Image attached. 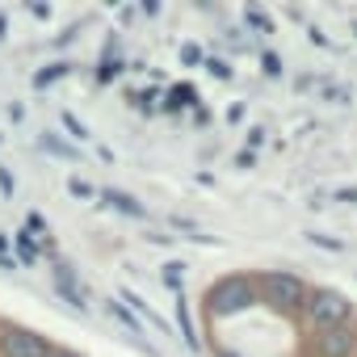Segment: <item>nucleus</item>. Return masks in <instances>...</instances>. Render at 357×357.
<instances>
[{
  "mask_svg": "<svg viewBox=\"0 0 357 357\" xmlns=\"http://www.w3.org/2000/svg\"><path fill=\"white\" fill-rule=\"evenodd\" d=\"M257 303H261V286H257L252 273H227V278H219V282L206 290V298H202V307H206L211 319L240 315V311H248V307H257Z\"/></svg>",
  "mask_w": 357,
  "mask_h": 357,
  "instance_id": "obj_1",
  "label": "nucleus"
},
{
  "mask_svg": "<svg viewBox=\"0 0 357 357\" xmlns=\"http://www.w3.org/2000/svg\"><path fill=\"white\" fill-rule=\"evenodd\" d=\"M298 315H303V324H307L311 332H324V328H336V324L353 319V303H349V294H340L336 286H315V290H307Z\"/></svg>",
  "mask_w": 357,
  "mask_h": 357,
  "instance_id": "obj_2",
  "label": "nucleus"
},
{
  "mask_svg": "<svg viewBox=\"0 0 357 357\" xmlns=\"http://www.w3.org/2000/svg\"><path fill=\"white\" fill-rule=\"evenodd\" d=\"M257 286H261V303L278 307L282 315H294L303 307V298H307V282L298 273H290V269H269V273L257 278Z\"/></svg>",
  "mask_w": 357,
  "mask_h": 357,
  "instance_id": "obj_3",
  "label": "nucleus"
},
{
  "mask_svg": "<svg viewBox=\"0 0 357 357\" xmlns=\"http://www.w3.org/2000/svg\"><path fill=\"white\" fill-rule=\"evenodd\" d=\"M51 340L30 332V328H17V324H0V357H51Z\"/></svg>",
  "mask_w": 357,
  "mask_h": 357,
  "instance_id": "obj_4",
  "label": "nucleus"
},
{
  "mask_svg": "<svg viewBox=\"0 0 357 357\" xmlns=\"http://www.w3.org/2000/svg\"><path fill=\"white\" fill-rule=\"evenodd\" d=\"M311 353L315 357H353L357 353V315L336 324V328L311 332Z\"/></svg>",
  "mask_w": 357,
  "mask_h": 357,
  "instance_id": "obj_5",
  "label": "nucleus"
},
{
  "mask_svg": "<svg viewBox=\"0 0 357 357\" xmlns=\"http://www.w3.org/2000/svg\"><path fill=\"white\" fill-rule=\"evenodd\" d=\"M55 290H59V298L72 303L76 311H89V298H84V290H80V282H76V269H72L68 261H55Z\"/></svg>",
  "mask_w": 357,
  "mask_h": 357,
  "instance_id": "obj_6",
  "label": "nucleus"
},
{
  "mask_svg": "<svg viewBox=\"0 0 357 357\" xmlns=\"http://www.w3.org/2000/svg\"><path fill=\"white\" fill-rule=\"evenodd\" d=\"M105 311H109V315H114V319H118V324L130 332V336H135V344H139L143 353H155V349L143 340V324H139V315H130V311H126V303H118V298H105Z\"/></svg>",
  "mask_w": 357,
  "mask_h": 357,
  "instance_id": "obj_7",
  "label": "nucleus"
},
{
  "mask_svg": "<svg viewBox=\"0 0 357 357\" xmlns=\"http://www.w3.org/2000/svg\"><path fill=\"white\" fill-rule=\"evenodd\" d=\"M176 328H181V340H185L190 353L202 349V340H198V332H194V315H190V298H185V294H176Z\"/></svg>",
  "mask_w": 357,
  "mask_h": 357,
  "instance_id": "obj_8",
  "label": "nucleus"
},
{
  "mask_svg": "<svg viewBox=\"0 0 357 357\" xmlns=\"http://www.w3.org/2000/svg\"><path fill=\"white\" fill-rule=\"evenodd\" d=\"M97 194H101L114 211H122V215H130V219H147V211H143L130 194H122V190H97Z\"/></svg>",
  "mask_w": 357,
  "mask_h": 357,
  "instance_id": "obj_9",
  "label": "nucleus"
},
{
  "mask_svg": "<svg viewBox=\"0 0 357 357\" xmlns=\"http://www.w3.org/2000/svg\"><path fill=\"white\" fill-rule=\"evenodd\" d=\"M13 248H17V265H38L43 261V240H34V236H26V231H17V240H13Z\"/></svg>",
  "mask_w": 357,
  "mask_h": 357,
  "instance_id": "obj_10",
  "label": "nucleus"
},
{
  "mask_svg": "<svg viewBox=\"0 0 357 357\" xmlns=\"http://www.w3.org/2000/svg\"><path fill=\"white\" fill-rule=\"evenodd\" d=\"M68 72H72V63H68V59H59V63H51V68H43V72L34 76V89H51V84H55L59 76H68Z\"/></svg>",
  "mask_w": 357,
  "mask_h": 357,
  "instance_id": "obj_11",
  "label": "nucleus"
},
{
  "mask_svg": "<svg viewBox=\"0 0 357 357\" xmlns=\"http://www.w3.org/2000/svg\"><path fill=\"white\" fill-rule=\"evenodd\" d=\"M43 151H51V155H59V160H80V151H76L72 143L55 139V135H43Z\"/></svg>",
  "mask_w": 357,
  "mask_h": 357,
  "instance_id": "obj_12",
  "label": "nucleus"
},
{
  "mask_svg": "<svg viewBox=\"0 0 357 357\" xmlns=\"http://www.w3.org/2000/svg\"><path fill=\"white\" fill-rule=\"evenodd\" d=\"M118 303H130V307H135V311H139L143 319H151V324H160V328L168 332V324H164V319H160V315H155V311H151V307H147V303H143V298L135 294V290H122V298H118Z\"/></svg>",
  "mask_w": 357,
  "mask_h": 357,
  "instance_id": "obj_13",
  "label": "nucleus"
},
{
  "mask_svg": "<svg viewBox=\"0 0 357 357\" xmlns=\"http://www.w3.org/2000/svg\"><path fill=\"white\" fill-rule=\"evenodd\" d=\"M59 122H63V130H68L72 139H80V143L89 139V126H84V122H80V118H76L72 109H63V114H59Z\"/></svg>",
  "mask_w": 357,
  "mask_h": 357,
  "instance_id": "obj_14",
  "label": "nucleus"
},
{
  "mask_svg": "<svg viewBox=\"0 0 357 357\" xmlns=\"http://www.w3.org/2000/svg\"><path fill=\"white\" fill-rule=\"evenodd\" d=\"M22 231H26V236H34V240H47V219H43V211H30Z\"/></svg>",
  "mask_w": 357,
  "mask_h": 357,
  "instance_id": "obj_15",
  "label": "nucleus"
},
{
  "mask_svg": "<svg viewBox=\"0 0 357 357\" xmlns=\"http://www.w3.org/2000/svg\"><path fill=\"white\" fill-rule=\"evenodd\" d=\"M160 278H164V286H168L172 294H185V286H181V265H176V261H172V265H164V273H160Z\"/></svg>",
  "mask_w": 357,
  "mask_h": 357,
  "instance_id": "obj_16",
  "label": "nucleus"
},
{
  "mask_svg": "<svg viewBox=\"0 0 357 357\" xmlns=\"http://www.w3.org/2000/svg\"><path fill=\"white\" fill-rule=\"evenodd\" d=\"M244 22H248V30H265V34L273 30V22H269V13H261V9H252V5L244 9Z\"/></svg>",
  "mask_w": 357,
  "mask_h": 357,
  "instance_id": "obj_17",
  "label": "nucleus"
},
{
  "mask_svg": "<svg viewBox=\"0 0 357 357\" xmlns=\"http://www.w3.org/2000/svg\"><path fill=\"white\" fill-rule=\"evenodd\" d=\"M181 63H185V68H202V63H206V55H202V47H194V43H185V47H181Z\"/></svg>",
  "mask_w": 357,
  "mask_h": 357,
  "instance_id": "obj_18",
  "label": "nucleus"
},
{
  "mask_svg": "<svg viewBox=\"0 0 357 357\" xmlns=\"http://www.w3.org/2000/svg\"><path fill=\"white\" fill-rule=\"evenodd\" d=\"M261 72L278 80V76H282V55H278V51H265V55H261Z\"/></svg>",
  "mask_w": 357,
  "mask_h": 357,
  "instance_id": "obj_19",
  "label": "nucleus"
},
{
  "mask_svg": "<svg viewBox=\"0 0 357 357\" xmlns=\"http://www.w3.org/2000/svg\"><path fill=\"white\" fill-rule=\"evenodd\" d=\"M68 194H72V198H80V202H84V198H93V194H97V190H93V185H89V181H84V176H72V181H68Z\"/></svg>",
  "mask_w": 357,
  "mask_h": 357,
  "instance_id": "obj_20",
  "label": "nucleus"
},
{
  "mask_svg": "<svg viewBox=\"0 0 357 357\" xmlns=\"http://www.w3.org/2000/svg\"><path fill=\"white\" fill-rule=\"evenodd\" d=\"M307 240H311L315 248H328V252H344V244H340V240H332V236H319V231H307Z\"/></svg>",
  "mask_w": 357,
  "mask_h": 357,
  "instance_id": "obj_21",
  "label": "nucleus"
},
{
  "mask_svg": "<svg viewBox=\"0 0 357 357\" xmlns=\"http://www.w3.org/2000/svg\"><path fill=\"white\" fill-rule=\"evenodd\" d=\"M0 194H5V198H13V194H17V181H13V172H9L5 164H0Z\"/></svg>",
  "mask_w": 357,
  "mask_h": 357,
  "instance_id": "obj_22",
  "label": "nucleus"
},
{
  "mask_svg": "<svg viewBox=\"0 0 357 357\" xmlns=\"http://www.w3.org/2000/svg\"><path fill=\"white\" fill-rule=\"evenodd\" d=\"M206 68H211L219 80H231V68H227V63H219V59H206Z\"/></svg>",
  "mask_w": 357,
  "mask_h": 357,
  "instance_id": "obj_23",
  "label": "nucleus"
},
{
  "mask_svg": "<svg viewBox=\"0 0 357 357\" xmlns=\"http://www.w3.org/2000/svg\"><path fill=\"white\" fill-rule=\"evenodd\" d=\"M252 164H257V151H248V147L236 151V168H252Z\"/></svg>",
  "mask_w": 357,
  "mask_h": 357,
  "instance_id": "obj_24",
  "label": "nucleus"
},
{
  "mask_svg": "<svg viewBox=\"0 0 357 357\" xmlns=\"http://www.w3.org/2000/svg\"><path fill=\"white\" fill-rule=\"evenodd\" d=\"M261 143H265V130H261V126H252V130H248V151H257Z\"/></svg>",
  "mask_w": 357,
  "mask_h": 357,
  "instance_id": "obj_25",
  "label": "nucleus"
},
{
  "mask_svg": "<svg viewBox=\"0 0 357 357\" xmlns=\"http://www.w3.org/2000/svg\"><path fill=\"white\" fill-rule=\"evenodd\" d=\"M30 13H34V17H43V22H47V17H51V5H43V0H38V5H30Z\"/></svg>",
  "mask_w": 357,
  "mask_h": 357,
  "instance_id": "obj_26",
  "label": "nucleus"
},
{
  "mask_svg": "<svg viewBox=\"0 0 357 357\" xmlns=\"http://www.w3.org/2000/svg\"><path fill=\"white\" fill-rule=\"evenodd\" d=\"M97 76H101V80H114V76H118V63H105V68H101Z\"/></svg>",
  "mask_w": 357,
  "mask_h": 357,
  "instance_id": "obj_27",
  "label": "nucleus"
},
{
  "mask_svg": "<svg viewBox=\"0 0 357 357\" xmlns=\"http://www.w3.org/2000/svg\"><path fill=\"white\" fill-rule=\"evenodd\" d=\"M51 357H84V353H76V349H51Z\"/></svg>",
  "mask_w": 357,
  "mask_h": 357,
  "instance_id": "obj_28",
  "label": "nucleus"
},
{
  "mask_svg": "<svg viewBox=\"0 0 357 357\" xmlns=\"http://www.w3.org/2000/svg\"><path fill=\"white\" fill-rule=\"evenodd\" d=\"M5 34H9V17H5V13H0V38H5Z\"/></svg>",
  "mask_w": 357,
  "mask_h": 357,
  "instance_id": "obj_29",
  "label": "nucleus"
},
{
  "mask_svg": "<svg viewBox=\"0 0 357 357\" xmlns=\"http://www.w3.org/2000/svg\"><path fill=\"white\" fill-rule=\"evenodd\" d=\"M219 357H236V353H227V349H219Z\"/></svg>",
  "mask_w": 357,
  "mask_h": 357,
  "instance_id": "obj_30",
  "label": "nucleus"
},
{
  "mask_svg": "<svg viewBox=\"0 0 357 357\" xmlns=\"http://www.w3.org/2000/svg\"><path fill=\"white\" fill-rule=\"evenodd\" d=\"M353 34H357V26H353Z\"/></svg>",
  "mask_w": 357,
  "mask_h": 357,
  "instance_id": "obj_31",
  "label": "nucleus"
},
{
  "mask_svg": "<svg viewBox=\"0 0 357 357\" xmlns=\"http://www.w3.org/2000/svg\"><path fill=\"white\" fill-rule=\"evenodd\" d=\"M353 357H357V353H353Z\"/></svg>",
  "mask_w": 357,
  "mask_h": 357,
  "instance_id": "obj_32",
  "label": "nucleus"
}]
</instances>
